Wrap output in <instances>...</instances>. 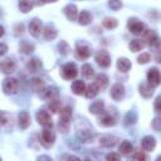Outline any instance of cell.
I'll return each mask as SVG.
<instances>
[{"mask_svg": "<svg viewBox=\"0 0 161 161\" xmlns=\"http://www.w3.org/2000/svg\"><path fill=\"white\" fill-rule=\"evenodd\" d=\"M96 133L92 128V126H87V128H77V138L83 142V143H87V142H91L93 138H94Z\"/></svg>", "mask_w": 161, "mask_h": 161, "instance_id": "obj_1", "label": "cell"}, {"mask_svg": "<svg viewBox=\"0 0 161 161\" xmlns=\"http://www.w3.org/2000/svg\"><path fill=\"white\" fill-rule=\"evenodd\" d=\"M127 26H128L130 31H131L132 34H135V35L143 34V31L146 30V29H145V24H143L142 21L137 20L136 18L130 19V20H128V23H127Z\"/></svg>", "mask_w": 161, "mask_h": 161, "instance_id": "obj_2", "label": "cell"}, {"mask_svg": "<svg viewBox=\"0 0 161 161\" xmlns=\"http://www.w3.org/2000/svg\"><path fill=\"white\" fill-rule=\"evenodd\" d=\"M62 74H63L64 79L72 80V79H74V78L77 77L78 69H77V67H75L74 63H67V64H64L63 68H62Z\"/></svg>", "mask_w": 161, "mask_h": 161, "instance_id": "obj_3", "label": "cell"}, {"mask_svg": "<svg viewBox=\"0 0 161 161\" xmlns=\"http://www.w3.org/2000/svg\"><path fill=\"white\" fill-rule=\"evenodd\" d=\"M18 80L15 78H5L3 82V91L6 94H15L18 92Z\"/></svg>", "mask_w": 161, "mask_h": 161, "instance_id": "obj_4", "label": "cell"}, {"mask_svg": "<svg viewBox=\"0 0 161 161\" xmlns=\"http://www.w3.org/2000/svg\"><path fill=\"white\" fill-rule=\"evenodd\" d=\"M35 117H36L38 123H39V125H42L44 128H52L53 122H52L50 114H49L47 111H43V109L38 111V112H36V114H35Z\"/></svg>", "mask_w": 161, "mask_h": 161, "instance_id": "obj_5", "label": "cell"}, {"mask_svg": "<svg viewBox=\"0 0 161 161\" xmlns=\"http://www.w3.org/2000/svg\"><path fill=\"white\" fill-rule=\"evenodd\" d=\"M54 141H55V135H54V132L52 131V128H45V130L42 132L40 143H42L44 147H50V146H53Z\"/></svg>", "mask_w": 161, "mask_h": 161, "instance_id": "obj_6", "label": "cell"}, {"mask_svg": "<svg viewBox=\"0 0 161 161\" xmlns=\"http://www.w3.org/2000/svg\"><path fill=\"white\" fill-rule=\"evenodd\" d=\"M94 59H96L97 64H99L103 68H107L111 65V57H109L108 52H106V50H98L96 53Z\"/></svg>", "mask_w": 161, "mask_h": 161, "instance_id": "obj_7", "label": "cell"}, {"mask_svg": "<svg viewBox=\"0 0 161 161\" xmlns=\"http://www.w3.org/2000/svg\"><path fill=\"white\" fill-rule=\"evenodd\" d=\"M91 48L86 43H78L75 48V57L78 59H87L91 55Z\"/></svg>", "mask_w": 161, "mask_h": 161, "instance_id": "obj_8", "label": "cell"}, {"mask_svg": "<svg viewBox=\"0 0 161 161\" xmlns=\"http://www.w3.org/2000/svg\"><path fill=\"white\" fill-rule=\"evenodd\" d=\"M42 30H43V24H42V21L39 20V19H33L30 23H29V33L34 36V38H38L39 35H40V33H42Z\"/></svg>", "mask_w": 161, "mask_h": 161, "instance_id": "obj_9", "label": "cell"}, {"mask_svg": "<svg viewBox=\"0 0 161 161\" xmlns=\"http://www.w3.org/2000/svg\"><path fill=\"white\" fill-rule=\"evenodd\" d=\"M143 34H145L143 40H145V43L147 45H150V47H158V36H157V34L153 30H145Z\"/></svg>", "mask_w": 161, "mask_h": 161, "instance_id": "obj_10", "label": "cell"}, {"mask_svg": "<svg viewBox=\"0 0 161 161\" xmlns=\"http://www.w3.org/2000/svg\"><path fill=\"white\" fill-rule=\"evenodd\" d=\"M160 79H161L160 78V70L156 67L148 69V72H147V80H148V83L151 86L157 87L160 84Z\"/></svg>", "mask_w": 161, "mask_h": 161, "instance_id": "obj_11", "label": "cell"}, {"mask_svg": "<svg viewBox=\"0 0 161 161\" xmlns=\"http://www.w3.org/2000/svg\"><path fill=\"white\" fill-rule=\"evenodd\" d=\"M125 96V87L121 83H114L111 87V97L114 101H121Z\"/></svg>", "mask_w": 161, "mask_h": 161, "instance_id": "obj_12", "label": "cell"}, {"mask_svg": "<svg viewBox=\"0 0 161 161\" xmlns=\"http://www.w3.org/2000/svg\"><path fill=\"white\" fill-rule=\"evenodd\" d=\"M141 147L146 152L153 151L155 147H156V140H155V137H152V136H145L142 138V141H141Z\"/></svg>", "mask_w": 161, "mask_h": 161, "instance_id": "obj_13", "label": "cell"}, {"mask_svg": "<svg viewBox=\"0 0 161 161\" xmlns=\"http://www.w3.org/2000/svg\"><path fill=\"white\" fill-rule=\"evenodd\" d=\"M63 11H64V14H65V16H67L68 20H70V21L77 20V18H78V10H77V6L74 4H68L67 6H64Z\"/></svg>", "mask_w": 161, "mask_h": 161, "instance_id": "obj_14", "label": "cell"}, {"mask_svg": "<svg viewBox=\"0 0 161 161\" xmlns=\"http://www.w3.org/2000/svg\"><path fill=\"white\" fill-rule=\"evenodd\" d=\"M42 97L44 98V99H48V101H50V99H54V98H58V89L55 88V87H44L42 91Z\"/></svg>", "mask_w": 161, "mask_h": 161, "instance_id": "obj_15", "label": "cell"}, {"mask_svg": "<svg viewBox=\"0 0 161 161\" xmlns=\"http://www.w3.org/2000/svg\"><path fill=\"white\" fill-rule=\"evenodd\" d=\"M117 143V138L112 135H102L99 137V145L103 147H113Z\"/></svg>", "mask_w": 161, "mask_h": 161, "instance_id": "obj_16", "label": "cell"}, {"mask_svg": "<svg viewBox=\"0 0 161 161\" xmlns=\"http://www.w3.org/2000/svg\"><path fill=\"white\" fill-rule=\"evenodd\" d=\"M155 87L153 86H151L148 82L147 83H141L140 84V94L143 97V98H150V97H152V94H153V89Z\"/></svg>", "mask_w": 161, "mask_h": 161, "instance_id": "obj_17", "label": "cell"}, {"mask_svg": "<svg viewBox=\"0 0 161 161\" xmlns=\"http://www.w3.org/2000/svg\"><path fill=\"white\" fill-rule=\"evenodd\" d=\"M18 123H19V127L21 130L28 128L29 125H30V116H29V113L25 112V111L20 112L19 113V117H18Z\"/></svg>", "mask_w": 161, "mask_h": 161, "instance_id": "obj_18", "label": "cell"}, {"mask_svg": "<svg viewBox=\"0 0 161 161\" xmlns=\"http://www.w3.org/2000/svg\"><path fill=\"white\" fill-rule=\"evenodd\" d=\"M98 123L101 126H104V127H111V126H114L116 125V118L108 113H104L99 117L98 119Z\"/></svg>", "mask_w": 161, "mask_h": 161, "instance_id": "obj_19", "label": "cell"}, {"mask_svg": "<svg viewBox=\"0 0 161 161\" xmlns=\"http://www.w3.org/2000/svg\"><path fill=\"white\" fill-rule=\"evenodd\" d=\"M15 69H16V65H15V63L11 59H5L1 63V70L5 74H11V73L15 72Z\"/></svg>", "mask_w": 161, "mask_h": 161, "instance_id": "obj_20", "label": "cell"}, {"mask_svg": "<svg viewBox=\"0 0 161 161\" xmlns=\"http://www.w3.org/2000/svg\"><path fill=\"white\" fill-rule=\"evenodd\" d=\"M42 68V62L38 58H31L28 63H26V69L30 73H36L39 69Z\"/></svg>", "mask_w": 161, "mask_h": 161, "instance_id": "obj_21", "label": "cell"}, {"mask_svg": "<svg viewBox=\"0 0 161 161\" xmlns=\"http://www.w3.org/2000/svg\"><path fill=\"white\" fill-rule=\"evenodd\" d=\"M104 111V103L103 101H94L91 106H89V112L93 114H101Z\"/></svg>", "mask_w": 161, "mask_h": 161, "instance_id": "obj_22", "label": "cell"}, {"mask_svg": "<svg viewBox=\"0 0 161 161\" xmlns=\"http://www.w3.org/2000/svg\"><path fill=\"white\" fill-rule=\"evenodd\" d=\"M94 83L97 84V87L99 88V91H101V89H104V88L108 86V77H107L104 73H99V74L96 75Z\"/></svg>", "mask_w": 161, "mask_h": 161, "instance_id": "obj_23", "label": "cell"}, {"mask_svg": "<svg viewBox=\"0 0 161 161\" xmlns=\"http://www.w3.org/2000/svg\"><path fill=\"white\" fill-rule=\"evenodd\" d=\"M131 67H132V64L127 58H119L117 60V68H118L119 72L126 73V72H128L131 69Z\"/></svg>", "mask_w": 161, "mask_h": 161, "instance_id": "obj_24", "label": "cell"}, {"mask_svg": "<svg viewBox=\"0 0 161 161\" xmlns=\"http://www.w3.org/2000/svg\"><path fill=\"white\" fill-rule=\"evenodd\" d=\"M98 92H99V88L97 87V84H96V83H91L89 86L86 87V89H84V96H86L87 98H94V97L98 94Z\"/></svg>", "mask_w": 161, "mask_h": 161, "instance_id": "obj_25", "label": "cell"}, {"mask_svg": "<svg viewBox=\"0 0 161 161\" xmlns=\"http://www.w3.org/2000/svg\"><path fill=\"white\" fill-rule=\"evenodd\" d=\"M72 114H73L72 108H70L69 106H65V107H63L62 111H60L59 121H63V122H68V123H69V121H70V118H72Z\"/></svg>", "mask_w": 161, "mask_h": 161, "instance_id": "obj_26", "label": "cell"}, {"mask_svg": "<svg viewBox=\"0 0 161 161\" xmlns=\"http://www.w3.org/2000/svg\"><path fill=\"white\" fill-rule=\"evenodd\" d=\"M77 19H78V23H79L80 25H87V24H89V23L92 21V15H91L89 11L83 10V11H80V14L78 15Z\"/></svg>", "mask_w": 161, "mask_h": 161, "instance_id": "obj_27", "label": "cell"}, {"mask_svg": "<svg viewBox=\"0 0 161 161\" xmlns=\"http://www.w3.org/2000/svg\"><path fill=\"white\" fill-rule=\"evenodd\" d=\"M84 89H86V84L83 80H74L72 83V91L74 94H83L84 93Z\"/></svg>", "mask_w": 161, "mask_h": 161, "instance_id": "obj_28", "label": "cell"}, {"mask_svg": "<svg viewBox=\"0 0 161 161\" xmlns=\"http://www.w3.org/2000/svg\"><path fill=\"white\" fill-rule=\"evenodd\" d=\"M118 150H119V153L121 155H125L126 156V155H130L133 151V146H132V143L130 141H123V142H121Z\"/></svg>", "mask_w": 161, "mask_h": 161, "instance_id": "obj_29", "label": "cell"}, {"mask_svg": "<svg viewBox=\"0 0 161 161\" xmlns=\"http://www.w3.org/2000/svg\"><path fill=\"white\" fill-rule=\"evenodd\" d=\"M34 6L31 0H19V10L21 13H29Z\"/></svg>", "mask_w": 161, "mask_h": 161, "instance_id": "obj_30", "label": "cell"}, {"mask_svg": "<svg viewBox=\"0 0 161 161\" xmlns=\"http://www.w3.org/2000/svg\"><path fill=\"white\" fill-rule=\"evenodd\" d=\"M143 47H145V43L142 40H140V39H133L128 44V48H130L131 52H140V50L143 49Z\"/></svg>", "mask_w": 161, "mask_h": 161, "instance_id": "obj_31", "label": "cell"}, {"mask_svg": "<svg viewBox=\"0 0 161 161\" xmlns=\"http://www.w3.org/2000/svg\"><path fill=\"white\" fill-rule=\"evenodd\" d=\"M19 50H20V53H23V54H30V53H33V50H34V45L30 44L29 42L24 40V42H21V43L19 44Z\"/></svg>", "mask_w": 161, "mask_h": 161, "instance_id": "obj_32", "label": "cell"}, {"mask_svg": "<svg viewBox=\"0 0 161 161\" xmlns=\"http://www.w3.org/2000/svg\"><path fill=\"white\" fill-rule=\"evenodd\" d=\"M55 36H57L55 28L52 26V25H47L45 29H44V38L47 40H53V39H55Z\"/></svg>", "mask_w": 161, "mask_h": 161, "instance_id": "obj_33", "label": "cell"}, {"mask_svg": "<svg viewBox=\"0 0 161 161\" xmlns=\"http://www.w3.org/2000/svg\"><path fill=\"white\" fill-rule=\"evenodd\" d=\"M82 74L84 75V78H92L94 75V70H93V67L91 64H83L82 67Z\"/></svg>", "mask_w": 161, "mask_h": 161, "instance_id": "obj_34", "label": "cell"}, {"mask_svg": "<svg viewBox=\"0 0 161 161\" xmlns=\"http://www.w3.org/2000/svg\"><path fill=\"white\" fill-rule=\"evenodd\" d=\"M48 107H49V109L52 111V113H57V112L60 109V101H59L58 98L50 99L49 103H48Z\"/></svg>", "mask_w": 161, "mask_h": 161, "instance_id": "obj_35", "label": "cell"}, {"mask_svg": "<svg viewBox=\"0 0 161 161\" xmlns=\"http://www.w3.org/2000/svg\"><path fill=\"white\" fill-rule=\"evenodd\" d=\"M118 25V21L114 18H106L103 19V26L106 29H114Z\"/></svg>", "mask_w": 161, "mask_h": 161, "instance_id": "obj_36", "label": "cell"}, {"mask_svg": "<svg viewBox=\"0 0 161 161\" xmlns=\"http://www.w3.org/2000/svg\"><path fill=\"white\" fill-rule=\"evenodd\" d=\"M31 87H33L35 91L40 92L45 86H44L43 79H40V78H33V79H31Z\"/></svg>", "mask_w": 161, "mask_h": 161, "instance_id": "obj_37", "label": "cell"}, {"mask_svg": "<svg viewBox=\"0 0 161 161\" xmlns=\"http://www.w3.org/2000/svg\"><path fill=\"white\" fill-rule=\"evenodd\" d=\"M136 119H137L136 113H135V112H128V113L126 114V117H125V125H126V126L132 125V123L136 122Z\"/></svg>", "mask_w": 161, "mask_h": 161, "instance_id": "obj_38", "label": "cell"}, {"mask_svg": "<svg viewBox=\"0 0 161 161\" xmlns=\"http://www.w3.org/2000/svg\"><path fill=\"white\" fill-rule=\"evenodd\" d=\"M150 60H151V57H150L148 53H141V54L138 55V58H137L138 64H146V63H148Z\"/></svg>", "mask_w": 161, "mask_h": 161, "instance_id": "obj_39", "label": "cell"}, {"mask_svg": "<svg viewBox=\"0 0 161 161\" xmlns=\"http://www.w3.org/2000/svg\"><path fill=\"white\" fill-rule=\"evenodd\" d=\"M108 6L112 10H119L122 8V0H108Z\"/></svg>", "mask_w": 161, "mask_h": 161, "instance_id": "obj_40", "label": "cell"}, {"mask_svg": "<svg viewBox=\"0 0 161 161\" xmlns=\"http://www.w3.org/2000/svg\"><path fill=\"white\" fill-rule=\"evenodd\" d=\"M58 49H59V52H60L63 55H67V54L69 53V50H70L69 45H68L65 42H60L59 45H58Z\"/></svg>", "mask_w": 161, "mask_h": 161, "instance_id": "obj_41", "label": "cell"}, {"mask_svg": "<svg viewBox=\"0 0 161 161\" xmlns=\"http://www.w3.org/2000/svg\"><path fill=\"white\" fill-rule=\"evenodd\" d=\"M58 127H59V131H60L62 133H67V132H68V130H69V123H68V122L59 121Z\"/></svg>", "mask_w": 161, "mask_h": 161, "instance_id": "obj_42", "label": "cell"}, {"mask_svg": "<svg viewBox=\"0 0 161 161\" xmlns=\"http://www.w3.org/2000/svg\"><path fill=\"white\" fill-rule=\"evenodd\" d=\"M14 33H15V35H21V34L24 33V24H23V23L16 24V25L14 26Z\"/></svg>", "mask_w": 161, "mask_h": 161, "instance_id": "obj_43", "label": "cell"}, {"mask_svg": "<svg viewBox=\"0 0 161 161\" xmlns=\"http://www.w3.org/2000/svg\"><path fill=\"white\" fill-rule=\"evenodd\" d=\"M121 158V153H108L107 156H106V160H108V161H118Z\"/></svg>", "mask_w": 161, "mask_h": 161, "instance_id": "obj_44", "label": "cell"}, {"mask_svg": "<svg viewBox=\"0 0 161 161\" xmlns=\"http://www.w3.org/2000/svg\"><path fill=\"white\" fill-rule=\"evenodd\" d=\"M133 158H135V160H138V161H145V160H147V156H146L143 152L138 151V152H136V153L133 155Z\"/></svg>", "mask_w": 161, "mask_h": 161, "instance_id": "obj_45", "label": "cell"}, {"mask_svg": "<svg viewBox=\"0 0 161 161\" xmlns=\"http://www.w3.org/2000/svg\"><path fill=\"white\" fill-rule=\"evenodd\" d=\"M160 118H155L153 119V122H152V127L155 128V131H160L161 130V127H160Z\"/></svg>", "mask_w": 161, "mask_h": 161, "instance_id": "obj_46", "label": "cell"}, {"mask_svg": "<svg viewBox=\"0 0 161 161\" xmlns=\"http://www.w3.org/2000/svg\"><path fill=\"white\" fill-rule=\"evenodd\" d=\"M6 52H8V45L4 43H0V57L4 55Z\"/></svg>", "mask_w": 161, "mask_h": 161, "instance_id": "obj_47", "label": "cell"}, {"mask_svg": "<svg viewBox=\"0 0 161 161\" xmlns=\"http://www.w3.org/2000/svg\"><path fill=\"white\" fill-rule=\"evenodd\" d=\"M160 101H161V97L158 96L156 98V101H155V111L156 112H160Z\"/></svg>", "mask_w": 161, "mask_h": 161, "instance_id": "obj_48", "label": "cell"}, {"mask_svg": "<svg viewBox=\"0 0 161 161\" xmlns=\"http://www.w3.org/2000/svg\"><path fill=\"white\" fill-rule=\"evenodd\" d=\"M62 158H68V160H79V157L77 156H72V155H63Z\"/></svg>", "mask_w": 161, "mask_h": 161, "instance_id": "obj_49", "label": "cell"}, {"mask_svg": "<svg viewBox=\"0 0 161 161\" xmlns=\"http://www.w3.org/2000/svg\"><path fill=\"white\" fill-rule=\"evenodd\" d=\"M45 3H47V0H34V4L35 5H43Z\"/></svg>", "mask_w": 161, "mask_h": 161, "instance_id": "obj_50", "label": "cell"}, {"mask_svg": "<svg viewBox=\"0 0 161 161\" xmlns=\"http://www.w3.org/2000/svg\"><path fill=\"white\" fill-rule=\"evenodd\" d=\"M5 122H6V119H5L4 114H3V113H0V126H1V125H4Z\"/></svg>", "mask_w": 161, "mask_h": 161, "instance_id": "obj_51", "label": "cell"}, {"mask_svg": "<svg viewBox=\"0 0 161 161\" xmlns=\"http://www.w3.org/2000/svg\"><path fill=\"white\" fill-rule=\"evenodd\" d=\"M38 160H49V161H50L52 158H50L49 156H39V157H38Z\"/></svg>", "mask_w": 161, "mask_h": 161, "instance_id": "obj_52", "label": "cell"}, {"mask_svg": "<svg viewBox=\"0 0 161 161\" xmlns=\"http://www.w3.org/2000/svg\"><path fill=\"white\" fill-rule=\"evenodd\" d=\"M4 33H5V30H4V26H3V25H0V38L4 35Z\"/></svg>", "mask_w": 161, "mask_h": 161, "instance_id": "obj_53", "label": "cell"}, {"mask_svg": "<svg viewBox=\"0 0 161 161\" xmlns=\"http://www.w3.org/2000/svg\"><path fill=\"white\" fill-rule=\"evenodd\" d=\"M57 0H47V3H55Z\"/></svg>", "mask_w": 161, "mask_h": 161, "instance_id": "obj_54", "label": "cell"}, {"mask_svg": "<svg viewBox=\"0 0 161 161\" xmlns=\"http://www.w3.org/2000/svg\"><path fill=\"white\" fill-rule=\"evenodd\" d=\"M0 160H1V157H0Z\"/></svg>", "mask_w": 161, "mask_h": 161, "instance_id": "obj_55", "label": "cell"}]
</instances>
